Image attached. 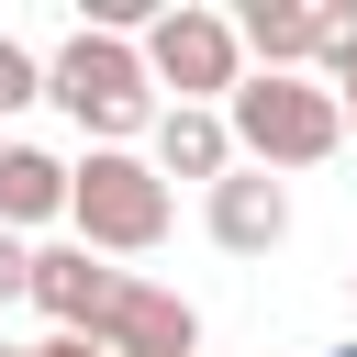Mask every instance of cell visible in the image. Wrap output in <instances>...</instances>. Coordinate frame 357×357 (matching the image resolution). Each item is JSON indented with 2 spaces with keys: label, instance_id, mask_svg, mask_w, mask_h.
<instances>
[{
  "label": "cell",
  "instance_id": "2e32d148",
  "mask_svg": "<svg viewBox=\"0 0 357 357\" xmlns=\"http://www.w3.org/2000/svg\"><path fill=\"white\" fill-rule=\"evenodd\" d=\"M324 357H357V335H346V346H324Z\"/></svg>",
  "mask_w": 357,
  "mask_h": 357
},
{
  "label": "cell",
  "instance_id": "5b68a950",
  "mask_svg": "<svg viewBox=\"0 0 357 357\" xmlns=\"http://www.w3.org/2000/svg\"><path fill=\"white\" fill-rule=\"evenodd\" d=\"M100 346H112V357H201V312H190L167 279H134V268H123V290H112V312H100Z\"/></svg>",
  "mask_w": 357,
  "mask_h": 357
},
{
  "label": "cell",
  "instance_id": "e0dca14e",
  "mask_svg": "<svg viewBox=\"0 0 357 357\" xmlns=\"http://www.w3.org/2000/svg\"><path fill=\"white\" fill-rule=\"evenodd\" d=\"M346 279H357V268H346Z\"/></svg>",
  "mask_w": 357,
  "mask_h": 357
},
{
  "label": "cell",
  "instance_id": "277c9868",
  "mask_svg": "<svg viewBox=\"0 0 357 357\" xmlns=\"http://www.w3.org/2000/svg\"><path fill=\"white\" fill-rule=\"evenodd\" d=\"M145 67H156V89H178V100H201V112H223V100L257 78L234 11H201V0H178V11L145 22Z\"/></svg>",
  "mask_w": 357,
  "mask_h": 357
},
{
  "label": "cell",
  "instance_id": "ba28073f",
  "mask_svg": "<svg viewBox=\"0 0 357 357\" xmlns=\"http://www.w3.org/2000/svg\"><path fill=\"white\" fill-rule=\"evenodd\" d=\"M245 156H234V123L223 112H201V100H167L156 112V178H201V190H223Z\"/></svg>",
  "mask_w": 357,
  "mask_h": 357
},
{
  "label": "cell",
  "instance_id": "8992f818",
  "mask_svg": "<svg viewBox=\"0 0 357 357\" xmlns=\"http://www.w3.org/2000/svg\"><path fill=\"white\" fill-rule=\"evenodd\" d=\"M112 290H123V268H112V257H89L78 234H67V245H33V312H45L56 335H100Z\"/></svg>",
  "mask_w": 357,
  "mask_h": 357
},
{
  "label": "cell",
  "instance_id": "8fae6325",
  "mask_svg": "<svg viewBox=\"0 0 357 357\" xmlns=\"http://www.w3.org/2000/svg\"><path fill=\"white\" fill-rule=\"evenodd\" d=\"M312 78H324V89H357V0L324 11V56H312Z\"/></svg>",
  "mask_w": 357,
  "mask_h": 357
},
{
  "label": "cell",
  "instance_id": "9a60e30c",
  "mask_svg": "<svg viewBox=\"0 0 357 357\" xmlns=\"http://www.w3.org/2000/svg\"><path fill=\"white\" fill-rule=\"evenodd\" d=\"M335 100H346V145H357V89H335Z\"/></svg>",
  "mask_w": 357,
  "mask_h": 357
},
{
  "label": "cell",
  "instance_id": "7c38bea8",
  "mask_svg": "<svg viewBox=\"0 0 357 357\" xmlns=\"http://www.w3.org/2000/svg\"><path fill=\"white\" fill-rule=\"evenodd\" d=\"M22 100H45V56L0 33V112H22Z\"/></svg>",
  "mask_w": 357,
  "mask_h": 357
},
{
  "label": "cell",
  "instance_id": "30bf717a",
  "mask_svg": "<svg viewBox=\"0 0 357 357\" xmlns=\"http://www.w3.org/2000/svg\"><path fill=\"white\" fill-rule=\"evenodd\" d=\"M67 190H78V167H67V156H45V145H0V234L67 223Z\"/></svg>",
  "mask_w": 357,
  "mask_h": 357
},
{
  "label": "cell",
  "instance_id": "5bb4252c",
  "mask_svg": "<svg viewBox=\"0 0 357 357\" xmlns=\"http://www.w3.org/2000/svg\"><path fill=\"white\" fill-rule=\"evenodd\" d=\"M22 357H112L100 335H45V346H22Z\"/></svg>",
  "mask_w": 357,
  "mask_h": 357
},
{
  "label": "cell",
  "instance_id": "4fadbf2b",
  "mask_svg": "<svg viewBox=\"0 0 357 357\" xmlns=\"http://www.w3.org/2000/svg\"><path fill=\"white\" fill-rule=\"evenodd\" d=\"M0 301H33V245L0 234Z\"/></svg>",
  "mask_w": 357,
  "mask_h": 357
},
{
  "label": "cell",
  "instance_id": "52a82bcc",
  "mask_svg": "<svg viewBox=\"0 0 357 357\" xmlns=\"http://www.w3.org/2000/svg\"><path fill=\"white\" fill-rule=\"evenodd\" d=\"M201 223H212V245H223V257H268V245L290 234V190H279L268 167H234V178L201 201Z\"/></svg>",
  "mask_w": 357,
  "mask_h": 357
},
{
  "label": "cell",
  "instance_id": "9c48e42d",
  "mask_svg": "<svg viewBox=\"0 0 357 357\" xmlns=\"http://www.w3.org/2000/svg\"><path fill=\"white\" fill-rule=\"evenodd\" d=\"M234 33H245V56H257L268 78H312V56H324V11H312V0H245Z\"/></svg>",
  "mask_w": 357,
  "mask_h": 357
},
{
  "label": "cell",
  "instance_id": "7a4b0ae2",
  "mask_svg": "<svg viewBox=\"0 0 357 357\" xmlns=\"http://www.w3.org/2000/svg\"><path fill=\"white\" fill-rule=\"evenodd\" d=\"M223 123H234V156L268 167V178L346 156V100H335L324 78H268V67H257V78L223 100Z\"/></svg>",
  "mask_w": 357,
  "mask_h": 357
},
{
  "label": "cell",
  "instance_id": "3957f363",
  "mask_svg": "<svg viewBox=\"0 0 357 357\" xmlns=\"http://www.w3.org/2000/svg\"><path fill=\"white\" fill-rule=\"evenodd\" d=\"M67 223H78L89 257H156L167 245V178H156V156L89 145L78 156V190H67Z\"/></svg>",
  "mask_w": 357,
  "mask_h": 357
},
{
  "label": "cell",
  "instance_id": "6da1fadb",
  "mask_svg": "<svg viewBox=\"0 0 357 357\" xmlns=\"http://www.w3.org/2000/svg\"><path fill=\"white\" fill-rule=\"evenodd\" d=\"M45 100L89 134V145H134V134H156V67H145V45L134 33H67L56 56H45Z\"/></svg>",
  "mask_w": 357,
  "mask_h": 357
}]
</instances>
